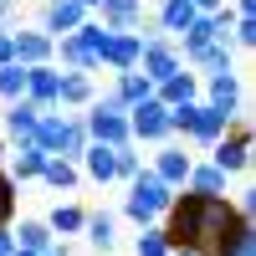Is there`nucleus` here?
Segmentation results:
<instances>
[{
    "instance_id": "obj_1",
    "label": "nucleus",
    "mask_w": 256,
    "mask_h": 256,
    "mask_svg": "<svg viewBox=\"0 0 256 256\" xmlns=\"http://www.w3.org/2000/svg\"><path fill=\"white\" fill-rule=\"evenodd\" d=\"M246 216L236 210L230 195H205V190H190L180 184L174 200L164 210V241L169 246H195L200 256H220V246L230 241V230H236Z\"/></svg>"
},
{
    "instance_id": "obj_2",
    "label": "nucleus",
    "mask_w": 256,
    "mask_h": 256,
    "mask_svg": "<svg viewBox=\"0 0 256 256\" xmlns=\"http://www.w3.org/2000/svg\"><path fill=\"white\" fill-rule=\"evenodd\" d=\"M169 200H174V190H169L154 169H138L134 180H128V200H123V216L128 220H138V226H154L164 210H169Z\"/></svg>"
},
{
    "instance_id": "obj_3",
    "label": "nucleus",
    "mask_w": 256,
    "mask_h": 256,
    "mask_svg": "<svg viewBox=\"0 0 256 256\" xmlns=\"http://www.w3.org/2000/svg\"><path fill=\"white\" fill-rule=\"evenodd\" d=\"M210 164L220 174H246L251 169V123H246V113H236L226 123V134L210 144Z\"/></svg>"
},
{
    "instance_id": "obj_4",
    "label": "nucleus",
    "mask_w": 256,
    "mask_h": 256,
    "mask_svg": "<svg viewBox=\"0 0 256 256\" xmlns=\"http://www.w3.org/2000/svg\"><path fill=\"white\" fill-rule=\"evenodd\" d=\"M82 128H88V138H98V144H128V108L113 98V92H102V98H92L88 102V113H82Z\"/></svg>"
},
{
    "instance_id": "obj_5",
    "label": "nucleus",
    "mask_w": 256,
    "mask_h": 256,
    "mask_svg": "<svg viewBox=\"0 0 256 256\" xmlns=\"http://www.w3.org/2000/svg\"><path fill=\"white\" fill-rule=\"evenodd\" d=\"M128 138L134 144H164L169 138V108L159 98H144L128 108Z\"/></svg>"
},
{
    "instance_id": "obj_6",
    "label": "nucleus",
    "mask_w": 256,
    "mask_h": 256,
    "mask_svg": "<svg viewBox=\"0 0 256 256\" xmlns=\"http://www.w3.org/2000/svg\"><path fill=\"white\" fill-rule=\"evenodd\" d=\"M134 67L159 88V82H164V77H174L184 62H180V52H174V41H169V36H148L144 46H138V62H134Z\"/></svg>"
},
{
    "instance_id": "obj_7",
    "label": "nucleus",
    "mask_w": 256,
    "mask_h": 256,
    "mask_svg": "<svg viewBox=\"0 0 256 256\" xmlns=\"http://www.w3.org/2000/svg\"><path fill=\"white\" fill-rule=\"evenodd\" d=\"M236 118V113H226V108H216V102H190V123H184V138H195V144H216L220 134H226V123Z\"/></svg>"
},
{
    "instance_id": "obj_8",
    "label": "nucleus",
    "mask_w": 256,
    "mask_h": 256,
    "mask_svg": "<svg viewBox=\"0 0 256 256\" xmlns=\"http://www.w3.org/2000/svg\"><path fill=\"white\" fill-rule=\"evenodd\" d=\"M138 31H108V41L98 46V67H108V72H128L138 62Z\"/></svg>"
},
{
    "instance_id": "obj_9",
    "label": "nucleus",
    "mask_w": 256,
    "mask_h": 256,
    "mask_svg": "<svg viewBox=\"0 0 256 256\" xmlns=\"http://www.w3.org/2000/svg\"><path fill=\"white\" fill-rule=\"evenodd\" d=\"M82 20H88V6H82V0H46V6H41V31H46L52 41L77 31Z\"/></svg>"
},
{
    "instance_id": "obj_10",
    "label": "nucleus",
    "mask_w": 256,
    "mask_h": 256,
    "mask_svg": "<svg viewBox=\"0 0 256 256\" xmlns=\"http://www.w3.org/2000/svg\"><path fill=\"white\" fill-rule=\"evenodd\" d=\"M205 102H216V108H226V113H241V102H246L241 72H236V67H230V72H210V82H205Z\"/></svg>"
},
{
    "instance_id": "obj_11",
    "label": "nucleus",
    "mask_w": 256,
    "mask_h": 256,
    "mask_svg": "<svg viewBox=\"0 0 256 256\" xmlns=\"http://www.w3.org/2000/svg\"><path fill=\"white\" fill-rule=\"evenodd\" d=\"M92 10H98V20L108 31H138L144 26V0H102Z\"/></svg>"
},
{
    "instance_id": "obj_12",
    "label": "nucleus",
    "mask_w": 256,
    "mask_h": 256,
    "mask_svg": "<svg viewBox=\"0 0 256 256\" xmlns=\"http://www.w3.org/2000/svg\"><path fill=\"white\" fill-rule=\"evenodd\" d=\"M82 169H88V180H98V184H113V180H118V148L92 138L88 148H82Z\"/></svg>"
},
{
    "instance_id": "obj_13",
    "label": "nucleus",
    "mask_w": 256,
    "mask_h": 256,
    "mask_svg": "<svg viewBox=\"0 0 256 256\" xmlns=\"http://www.w3.org/2000/svg\"><path fill=\"white\" fill-rule=\"evenodd\" d=\"M190 164H195V159H190L180 144H164L159 154H154V174H159V180H164L169 190H180V184L190 180Z\"/></svg>"
},
{
    "instance_id": "obj_14",
    "label": "nucleus",
    "mask_w": 256,
    "mask_h": 256,
    "mask_svg": "<svg viewBox=\"0 0 256 256\" xmlns=\"http://www.w3.org/2000/svg\"><path fill=\"white\" fill-rule=\"evenodd\" d=\"M10 46H16V62L20 67H36V62H52V36L46 31H10Z\"/></svg>"
},
{
    "instance_id": "obj_15",
    "label": "nucleus",
    "mask_w": 256,
    "mask_h": 256,
    "mask_svg": "<svg viewBox=\"0 0 256 256\" xmlns=\"http://www.w3.org/2000/svg\"><path fill=\"white\" fill-rule=\"evenodd\" d=\"M56 82H62V72L52 62H36V67H26V98H36L41 108H56Z\"/></svg>"
},
{
    "instance_id": "obj_16",
    "label": "nucleus",
    "mask_w": 256,
    "mask_h": 256,
    "mask_svg": "<svg viewBox=\"0 0 256 256\" xmlns=\"http://www.w3.org/2000/svg\"><path fill=\"white\" fill-rule=\"evenodd\" d=\"M36 118H41V102L36 98H10V108H6V134L20 144V138H31V128H36Z\"/></svg>"
},
{
    "instance_id": "obj_17",
    "label": "nucleus",
    "mask_w": 256,
    "mask_h": 256,
    "mask_svg": "<svg viewBox=\"0 0 256 256\" xmlns=\"http://www.w3.org/2000/svg\"><path fill=\"white\" fill-rule=\"evenodd\" d=\"M98 92H92V77L88 72H62V82H56V108H88Z\"/></svg>"
},
{
    "instance_id": "obj_18",
    "label": "nucleus",
    "mask_w": 256,
    "mask_h": 256,
    "mask_svg": "<svg viewBox=\"0 0 256 256\" xmlns=\"http://www.w3.org/2000/svg\"><path fill=\"white\" fill-rule=\"evenodd\" d=\"M41 164H46V148L31 144V138H20V144H16V154H10V169H6V174H10L16 184H26V180L41 174Z\"/></svg>"
},
{
    "instance_id": "obj_19",
    "label": "nucleus",
    "mask_w": 256,
    "mask_h": 256,
    "mask_svg": "<svg viewBox=\"0 0 256 256\" xmlns=\"http://www.w3.org/2000/svg\"><path fill=\"white\" fill-rule=\"evenodd\" d=\"M154 98L164 102V108H174V102H195V98H200V77L180 67L174 77H164V82H159V88H154Z\"/></svg>"
},
{
    "instance_id": "obj_20",
    "label": "nucleus",
    "mask_w": 256,
    "mask_h": 256,
    "mask_svg": "<svg viewBox=\"0 0 256 256\" xmlns=\"http://www.w3.org/2000/svg\"><path fill=\"white\" fill-rule=\"evenodd\" d=\"M195 16H200V10H195V0H164V6H159V16H154V26H159L164 36H180Z\"/></svg>"
},
{
    "instance_id": "obj_21",
    "label": "nucleus",
    "mask_w": 256,
    "mask_h": 256,
    "mask_svg": "<svg viewBox=\"0 0 256 256\" xmlns=\"http://www.w3.org/2000/svg\"><path fill=\"white\" fill-rule=\"evenodd\" d=\"M52 56H62V62H67L72 72H92V67H98V56H92V46H82V41H77L72 31L52 41Z\"/></svg>"
},
{
    "instance_id": "obj_22",
    "label": "nucleus",
    "mask_w": 256,
    "mask_h": 256,
    "mask_svg": "<svg viewBox=\"0 0 256 256\" xmlns=\"http://www.w3.org/2000/svg\"><path fill=\"white\" fill-rule=\"evenodd\" d=\"M118 77V88H113V98L123 102V108H134V102H144V98H154V82H148L138 67H128V72H113Z\"/></svg>"
},
{
    "instance_id": "obj_23",
    "label": "nucleus",
    "mask_w": 256,
    "mask_h": 256,
    "mask_svg": "<svg viewBox=\"0 0 256 256\" xmlns=\"http://www.w3.org/2000/svg\"><path fill=\"white\" fill-rule=\"evenodd\" d=\"M113 230H118V220L108 216V210H88V216H82V236H88L98 251H113V241H118Z\"/></svg>"
},
{
    "instance_id": "obj_24",
    "label": "nucleus",
    "mask_w": 256,
    "mask_h": 256,
    "mask_svg": "<svg viewBox=\"0 0 256 256\" xmlns=\"http://www.w3.org/2000/svg\"><path fill=\"white\" fill-rule=\"evenodd\" d=\"M10 236H16V246H26V251H52L56 246V230L46 220H20Z\"/></svg>"
},
{
    "instance_id": "obj_25",
    "label": "nucleus",
    "mask_w": 256,
    "mask_h": 256,
    "mask_svg": "<svg viewBox=\"0 0 256 256\" xmlns=\"http://www.w3.org/2000/svg\"><path fill=\"white\" fill-rule=\"evenodd\" d=\"M36 180H46L52 190H72L82 174H77V164H72V159H62V154H46V164H41V174H36Z\"/></svg>"
},
{
    "instance_id": "obj_26",
    "label": "nucleus",
    "mask_w": 256,
    "mask_h": 256,
    "mask_svg": "<svg viewBox=\"0 0 256 256\" xmlns=\"http://www.w3.org/2000/svg\"><path fill=\"white\" fill-rule=\"evenodd\" d=\"M190 190H205V195H226V174L216 164H190Z\"/></svg>"
},
{
    "instance_id": "obj_27",
    "label": "nucleus",
    "mask_w": 256,
    "mask_h": 256,
    "mask_svg": "<svg viewBox=\"0 0 256 256\" xmlns=\"http://www.w3.org/2000/svg\"><path fill=\"white\" fill-rule=\"evenodd\" d=\"M82 216H88V210H82V205H52L46 226L56 230V236H77V230H82Z\"/></svg>"
},
{
    "instance_id": "obj_28",
    "label": "nucleus",
    "mask_w": 256,
    "mask_h": 256,
    "mask_svg": "<svg viewBox=\"0 0 256 256\" xmlns=\"http://www.w3.org/2000/svg\"><path fill=\"white\" fill-rule=\"evenodd\" d=\"M220 256H256V226H251V216L230 230V241L220 246Z\"/></svg>"
},
{
    "instance_id": "obj_29",
    "label": "nucleus",
    "mask_w": 256,
    "mask_h": 256,
    "mask_svg": "<svg viewBox=\"0 0 256 256\" xmlns=\"http://www.w3.org/2000/svg\"><path fill=\"white\" fill-rule=\"evenodd\" d=\"M26 92V67H20V62H0V98H20Z\"/></svg>"
},
{
    "instance_id": "obj_30",
    "label": "nucleus",
    "mask_w": 256,
    "mask_h": 256,
    "mask_svg": "<svg viewBox=\"0 0 256 256\" xmlns=\"http://www.w3.org/2000/svg\"><path fill=\"white\" fill-rule=\"evenodd\" d=\"M16 190H20V184L6 174V169H0V226H10V220H16V205H20Z\"/></svg>"
},
{
    "instance_id": "obj_31",
    "label": "nucleus",
    "mask_w": 256,
    "mask_h": 256,
    "mask_svg": "<svg viewBox=\"0 0 256 256\" xmlns=\"http://www.w3.org/2000/svg\"><path fill=\"white\" fill-rule=\"evenodd\" d=\"M134 251H138V256H169V241H164L159 226H144V236L134 241Z\"/></svg>"
},
{
    "instance_id": "obj_32",
    "label": "nucleus",
    "mask_w": 256,
    "mask_h": 256,
    "mask_svg": "<svg viewBox=\"0 0 256 256\" xmlns=\"http://www.w3.org/2000/svg\"><path fill=\"white\" fill-rule=\"evenodd\" d=\"M138 169H144V164H138V154H134V138L118 144V180H134Z\"/></svg>"
},
{
    "instance_id": "obj_33",
    "label": "nucleus",
    "mask_w": 256,
    "mask_h": 256,
    "mask_svg": "<svg viewBox=\"0 0 256 256\" xmlns=\"http://www.w3.org/2000/svg\"><path fill=\"white\" fill-rule=\"evenodd\" d=\"M16 251V236H10V226H0V256H10Z\"/></svg>"
},
{
    "instance_id": "obj_34",
    "label": "nucleus",
    "mask_w": 256,
    "mask_h": 256,
    "mask_svg": "<svg viewBox=\"0 0 256 256\" xmlns=\"http://www.w3.org/2000/svg\"><path fill=\"white\" fill-rule=\"evenodd\" d=\"M0 62H16V46H10V31H0Z\"/></svg>"
},
{
    "instance_id": "obj_35",
    "label": "nucleus",
    "mask_w": 256,
    "mask_h": 256,
    "mask_svg": "<svg viewBox=\"0 0 256 256\" xmlns=\"http://www.w3.org/2000/svg\"><path fill=\"white\" fill-rule=\"evenodd\" d=\"M220 6H226V0H195V10H205V16H210V10H220Z\"/></svg>"
},
{
    "instance_id": "obj_36",
    "label": "nucleus",
    "mask_w": 256,
    "mask_h": 256,
    "mask_svg": "<svg viewBox=\"0 0 256 256\" xmlns=\"http://www.w3.org/2000/svg\"><path fill=\"white\" fill-rule=\"evenodd\" d=\"M169 256H200L195 246H169Z\"/></svg>"
},
{
    "instance_id": "obj_37",
    "label": "nucleus",
    "mask_w": 256,
    "mask_h": 256,
    "mask_svg": "<svg viewBox=\"0 0 256 256\" xmlns=\"http://www.w3.org/2000/svg\"><path fill=\"white\" fill-rule=\"evenodd\" d=\"M10 10H16V0H0V20H6V16H10Z\"/></svg>"
},
{
    "instance_id": "obj_38",
    "label": "nucleus",
    "mask_w": 256,
    "mask_h": 256,
    "mask_svg": "<svg viewBox=\"0 0 256 256\" xmlns=\"http://www.w3.org/2000/svg\"><path fill=\"white\" fill-rule=\"evenodd\" d=\"M41 256H67V246H52V251H41Z\"/></svg>"
},
{
    "instance_id": "obj_39",
    "label": "nucleus",
    "mask_w": 256,
    "mask_h": 256,
    "mask_svg": "<svg viewBox=\"0 0 256 256\" xmlns=\"http://www.w3.org/2000/svg\"><path fill=\"white\" fill-rule=\"evenodd\" d=\"M6 154H10V148H6V138H0V159H6Z\"/></svg>"
},
{
    "instance_id": "obj_40",
    "label": "nucleus",
    "mask_w": 256,
    "mask_h": 256,
    "mask_svg": "<svg viewBox=\"0 0 256 256\" xmlns=\"http://www.w3.org/2000/svg\"><path fill=\"white\" fill-rule=\"evenodd\" d=\"M82 6H88V10H92V6H102V0H82Z\"/></svg>"
}]
</instances>
